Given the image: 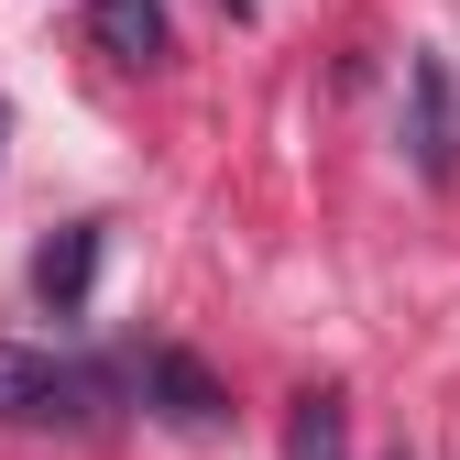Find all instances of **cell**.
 <instances>
[{"instance_id": "6da1fadb", "label": "cell", "mask_w": 460, "mask_h": 460, "mask_svg": "<svg viewBox=\"0 0 460 460\" xmlns=\"http://www.w3.org/2000/svg\"><path fill=\"white\" fill-rule=\"evenodd\" d=\"M110 406V373L33 351V340H0V428H88Z\"/></svg>"}, {"instance_id": "7a4b0ae2", "label": "cell", "mask_w": 460, "mask_h": 460, "mask_svg": "<svg viewBox=\"0 0 460 460\" xmlns=\"http://www.w3.org/2000/svg\"><path fill=\"white\" fill-rule=\"evenodd\" d=\"M132 384H143V406H154L164 428H187V438H219V428H230V384H219L198 351H176V340H164V351H143Z\"/></svg>"}, {"instance_id": "3957f363", "label": "cell", "mask_w": 460, "mask_h": 460, "mask_svg": "<svg viewBox=\"0 0 460 460\" xmlns=\"http://www.w3.org/2000/svg\"><path fill=\"white\" fill-rule=\"evenodd\" d=\"M406 88H417V176L449 187L460 176V88H449V55H417Z\"/></svg>"}, {"instance_id": "277c9868", "label": "cell", "mask_w": 460, "mask_h": 460, "mask_svg": "<svg viewBox=\"0 0 460 460\" xmlns=\"http://www.w3.org/2000/svg\"><path fill=\"white\" fill-rule=\"evenodd\" d=\"M88 274H99V219L55 230V242L33 252V296H44V318H77V307H88Z\"/></svg>"}, {"instance_id": "5b68a950", "label": "cell", "mask_w": 460, "mask_h": 460, "mask_svg": "<svg viewBox=\"0 0 460 460\" xmlns=\"http://www.w3.org/2000/svg\"><path fill=\"white\" fill-rule=\"evenodd\" d=\"M88 44L110 66H154L176 33H164V0H88Z\"/></svg>"}, {"instance_id": "8992f818", "label": "cell", "mask_w": 460, "mask_h": 460, "mask_svg": "<svg viewBox=\"0 0 460 460\" xmlns=\"http://www.w3.org/2000/svg\"><path fill=\"white\" fill-rule=\"evenodd\" d=\"M285 460H351V406L340 394H296L285 406Z\"/></svg>"}, {"instance_id": "52a82bcc", "label": "cell", "mask_w": 460, "mask_h": 460, "mask_svg": "<svg viewBox=\"0 0 460 460\" xmlns=\"http://www.w3.org/2000/svg\"><path fill=\"white\" fill-rule=\"evenodd\" d=\"M394 460H406V449H394Z\"/></svg>"}, {"instance_id": "ba28073f", "label": "cell", "mask_w": 460, "mask_h": 460, "mask_svg": "<svg viewBox=\"0 0 460 460\" xmlns=\"http://www.w3.org/2000/svg\"><path fill=\"white\" fill-rule=\"evenodd\" d=\"M0 132H12V121H0Z\"/></svg>"}]
</instances>
